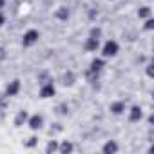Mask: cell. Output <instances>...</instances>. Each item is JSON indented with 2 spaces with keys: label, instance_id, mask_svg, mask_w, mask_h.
I'll return each mask as SVG.
<instances>
[{
  "label": "cell",
  "instance_id": "1",
  "mask_svg": "<svg viewBox=\"0 0 154 154\" xmlns=\"http://www.w3.org/2000/svg\"><path fill=\"white\" fill-rule=\"evenodd\" d=\"M100 51H102V56H103L105 60H107V58H114V56L120 53V44H118L116 40L109 38V40L103 42V45H100Z\"/></svg>",
  "mask_w": 154,
  "mask_h": 154
},
{
  "label": "cell",
  "instance_id": "3",
  "mask_svg": "<svg viewBox=\"0 0 154 154\" xmlns=\"http://www.w3.org/2000/svg\"><path fill=\"white\" fill-rule=\"evenodd\" d=\"M38 40H40V31L38 29H27L22 36V45L24 47H33V45L38 44Z\"/></svg>",
  "mask_w": 154,
  "mask_h": 154
},
{
  "label": "cell",
  "instance_id": "22",
  "mask_svg": "<svg viewBox=\"0 0 154 154\" xmlns=\"http://www.w3.org/2000/svg\"><path fill=\"white\" fill-rule=\"evenodd\" d=\"M145 72H147L149 78H152V76H154V63H152V60L147 62V65H145Z\"/></svg>",
  "mask_w": 154,
  "mask_h": 154
},
{
  "label": "cell",
  "instance_id": "16",
  "mask_svg": "<svg viewBox=\"0 0 154 154\" xmlns=\"http://www.w3.org/2000/svg\"><path fill=\"white\" fill-rule=\"evenodd\" d=\"M58 152V140H49L45 145V154H54Z\"/></svg>",
  "mask_w": 154,
  "mask_h": 154
},
{
  "label": "cell",
  "instance_id": "9",
  "mask_svg": "<svg viewBox=\"0 0 154 154\" xmlns=\"http://www.w3.org/2000/svg\"><path fill=\"white\" fill-rule=\"evenodd\" d=\"M54 18L60 20V22H67V20L71 18V9H69L67 6H60V8H56V11H54Z\"/></svg>",
  "mask_w": 154,
  "mask_h": 154
},
{
  "label": "cell",
  "instance_id": "15",
  "mask_svg": "<svg viewBox=\"0 0 154 154\" xmlns=\"http://www.w3.org/2000/svg\"><path fill=\"white\" fill-rule=\"evenodd\" d=\"M149 17H152V8H150V6H141V8L138 9V18L145 20V18H149Z\"/></svg>",
  "mask_w": 154,
  "mask_h": 154
},
{
  "label": "cell",
  "instance_id": "14",
  "mask_svg": "<svg viewBox=\"0 0 154 154\" xmlns=\"http://www.w3.org/2000/svg\"><path fill=\"white\" fill-rule=\"evenodd\" d=\"M72 150H74V143L71 140L58 141V154H71Z\"/></svg>",
  "mask_w": 154,
  "mask_h": 154
},
{
  "label": "cell",
  "instance_id": "23",
  "mask_svg": "<svg viewBox=\"0 0 154 154\" xmlns=\"http://www.w3.org/2000/svg\"><path fill=\"white\" fill-rule=\"evenodd\" d=\"M62 131H63L62 123H53L51 129H49V134H56V132H62Z\"/></svg>",
  "mask_w": 154,
  "mask_h": 154
},
{
  "label": "cell",
  "instance_id": "24",
  "mask_svg": "<svg viewBox=\"0 0 154 154\" xmlns=\"http://www.w3.org/2000/svg\"><path fill=\"white\" fill-rule=\"evenodd\" d=\"M47 80H51V76H49L47 71H44V72L38 74V82H40V84H44V82H47Z\"/></svg>",
  "mask_w": 154,
  "mask_h": 154
},
{
  "label": "cell",
  "instance_id": "8",
  "mask_svg": "<svg viewBox=\"0 0 154 154\" xmlns=\"http://www.w3.org/2000/svg\"><path fill=\"white\" fill-rule=\"evenodd\" d=\"M100 40L98 38H93V36H87L85 38V42H84V51L85 53H96V51H100Z\"/></svg>",
  "mask_w": 154,
  "mask_h": 154
},
{
  "label": "cell",
  "instance_id": "12",
  "mask_svg": "<svg viewBox=\"0 0 154 154\" xmlns=\"http://www.w3.org/2000/svg\"><path fill=\"white\" fill-rule=\"evenodd\" d=\"M74 82H76V74H74L72 71H65V72L62 74V78H60V84H62L63 87H72Z\"/></svg>",
  "mask_w": 154,
  "mask_h": 154
},
{
  "label": "cell",
  "instance_id": "27",
  "mask_svg": "<svg viewBox=\"0 0 154 154\" xmlns=\"http://www.w3.org/2000/svg\"><path fill=\"white\" fill-rule=\"evenodd\" d=\"M89 17H91V18H96V17H98V11H91Z\"/></svg>",
  "mask_w": 154,
  "mask_h": 154
},
{
  "label": "cell",
  "instance_id": "25",
  "mask_svg": "<svg viewBox=\"0 0 154 154\" xmlns=\"http://www.w3.org/2000/svg\"><path fill=\"white\" fill-rule=\"evenodd\" d=\"M6 20H8V18H6V15H4V11H0V27H2V26L6 24Z\"/></svg>",
  "mask_w": 154,
  "mask_h": 154
},
{
  "label": "cell",
  "instance_id": "18",
  "mask_svg": "<svg viewBox=\"0 0 154 154\" xmlns=\"http://www.w3.org/2000/svg\"><path fill=\"white\" fill-rule=\"evenodd\" d=\"M54 112L60 114V116H65V114L69 112V105H67L65 102H62V103H58V105L54 107Z\"/></svg>",
  "mask_w": 154,
  "mask_h": 154
},
{
  "label": "cell",
  "instance_id": "10",
  "mask_svg": "<svg viewBox=\"0 0 154 154\" xmlns=\"http://www.w3.org/2000/svg\"><path fill=\"white\" fill-rule=\"evenodd\" d=\"M27 118H29V112H27L26 109H22V111H18V112L15 114L13 125H15V127H24V125L27 123Z\"/></svg>",
  "mask_w": 154,
  "mask_h": 154
},
{
  "label": "cell",
  "instance_id": "13",
  "mask_svg": "<svg viewBox=\"0 0 154 154\" xmlns=\"http://www.w3.org/2000/svg\"><path fill=\"white\" fill-rule=\"evenodd\" d=\"M103 67H105V58L103 56H96L89 63V71H94V72H102Z\"/></svg>",
  "mask_w": 154,
  "mask_h": 154
},
{
  "label": "cell",
  "instance_id": "19",
  "mask_svg": "<svg viewBox=\"0 0 154 154\" xmlns=\"http://www.w3.org/2000/svg\"><path fill=\"white\" fill-rule=\"evenodd\" d=\"M36 145H38V136H35V134L29 136V138L24 141V147H26V149H35Z\"/></svg>",
  "mask_w": 154,
  "mask_h": 154
},
{
  "label": "cell",
  "instance_id": "7",
  "mask_svg": "<svg viewBox=\"0 0 154 154\" xmlns=\"http://www.w3.org/2000/svg\"><path fill=\"white\" fill-rule=\"evenodd\" d=\"M127 102L125 100H116V102H112L111 105H109V111H111V114H114V116H122V114H125L127 112Z\"/></svg>",
  "mask_w": 154,
  "mask_h": 154
},
{
  "label": "cell",
  "instance_id": "21",
  "mask_svg": "<svg viewBox=\"0 0 154 154\" xmlns=\"http://www.w3.org/2000/svg\"><path fill=\"white\" fill-rule=\"evenodd\" d=\"M143 29H145V31H154V18H152V17L145 18V22H143Z\"/></svg>",
  "mask_w": 154,
  "mask_h": 154
},
{
  "label": "cell",
  "instance_id": "17",
  "mask_svg": "<svg viewBox=\"0 0 154 154\" xmlns=\"http://www.w3.org/2000/svg\"><path fill=\"white\" fill-rule=\"evenodd\" d=\"M89 36H93V38H98V40H102V36H103V29H102L100 26H93V27L89 29Z\"/></svg>",
  "mask_w": 154,
  "mask_h": 154
},
{
  "label": "cell",
  "instance_id": "20",
  "mask_svg": "<svg viewBox=\"0 0 154 154\" xmlns=\"http://www.w3.org/2000/svg\"><path fill=\"white\" fill-rule=\"evenodd\" d=\"M85 78H87V82L94 84V82H98V80H100V72H94V71H89V69H87Z\"/></svg>",
  "mask_w": 154,
  "mask_h": 154
},
{
  "label": "cell",
  "instance_id": "26",
  "mask_svg": "<svg viewBox=\"0 0 154 154\" xmlns=\"http://www.w3.org/2000/svg\"><path fill=\"white\" fill-rule=\"evenodd\" d=\"M6 4H8V0H0V11H4Z\"/></svg>",
  "mask_w": 154,
  "mask_h": 154
},
{
  "label": "cell",
  "instance_id": "6",
  "mask_svg": "<svg viewBox=\"0 0 154 154\" xmlns=\"http://www.w3.org/2000/svg\"><path fill=\"white\" fill-rule=\"evenodd\" d=\"M22 91V82L18 80V78H15V80H11V82H8V85H6V91H4V94L8 96V98H11V96H17L18 93Z\"/></svg>",
  "mask_w": 154,
  "mask_h": 154
},
{
  "label": "cell",
  "instance_id": "4",
  "mask_svg": "<svg viewBox=\"0 0 154 154\" xmlns=\"http://www.w3.org/2000/svg\"><path fill=\"white\" fill-rule=\"evenodd\" d=\"M44 122H45V120H44V114L35 112V114H29V118H27V123H26V125H27L31 131H35V132H36V131H40V129L44 127Z\"/></svg>",
  "mask_w": 154,
  "mask_h": 154
},
{
  "label": "cell",
  "instance_id": "2",
  "mask_svg": "<svg viewBox=\"0 0 154 154\" xmlns=\"http://www.w3.org/2000/svg\"><path fill=\"white\" fill-rule=\"evenodd\" d=\"M38 96H40L42 100H49V98L56 96V85H54L53 78H51V80H47V82H44V84H40Z\"/></svg>",
  "mask_w": 154,
  "mask_h": 154
},
{
  "label": "cell",
  "instance_id": "5",
  "mask_svg": "<svg viewBox=\"0 0 154 154\" xmlns=\"http://www.w3.org/2000/svg\"><path fill=\"white\" fill-rule=\"evenodd\" d=\"M127 112H129V122H131V123H138V122H141L143 116H145L141 105H131V107H127Z\"/></svg>",
  "mask_w": 154,
  "mask_h": 154
},
{
  "label": "cell",
  "instance_id": "11",
  "mask_svg": "<svg viewBox=\"0 0 154 154\" xmlns=\"http://www.w3.org/2000/svg\"><path fill=\"white\" fill-rule=\"evenodd\" d=\"M120 150V145L116 140H107L103 145H102V152L103 154H116Z\"/></svg>",
  "mask_w": 154,
  "mask_h": 154
}]
</instances>
